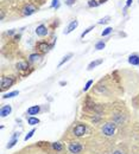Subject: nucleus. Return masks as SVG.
Wrapping results in <instances>:
<instances>
[{"label":"nucleus","mask_w":139,"mask_h":154,"mask_svg":"<svg viewBox=\"0 0 139 154\" xmlns=\"http://www.w3.org/2000/svg\"><path fill=\"white\" fill-rule=\"evenodd\" d=\"M102 134L105 136H113L115 134V130H117V123L115 122H106L101 128Z\"/></svg>","instance_id":"nucleus-1"},{"label":"nucleus","mask_w":139,"mask_h":154,"mask_svg":"<svg viewBox=\"0 0 139 154\" xmlns=\"http://www.w3.org/2000/svg\"><path fill=\"white\" fill-rule=\"evenodd\" d=\"M87 133V126L83 123H77L76 126L73 128V135L76 138H82L86 135Z\"/></svg>","instance_id":"nucleus-2"},{"label":"nucleus","mask_w":139,"mask_h":154,"mask_svg":"<svg viewBox=\"0 0 139 154\" xmlns=\"http://www.w3.org/2000/svg\"><path fill=\"white\" fill-rule=\"evenodd\" d=\"M82 149H83V146L81 145V142H79V141L69 142V145H68L69 153H71V154H80L81 152H82Z\"/></svg>","instance_id":"nucleus-3"},{"label":"nucleus","mask_w":139,"mask_h":154,"mask_svg":"<svg viewBox=\"0 0 139 154\" xmlns=\"http://www.w3.org/2000/svg\"><path fill=\"white\" fill-rule=\"evenodd\" d=\"M13 83H14V77L13 76L3 77V78H1V91L11 88V86L13 85Z\"/></svg>","instance_id":"nucleus-4"},{"label":"nucleus","mask_w":139,"mask_h":154,"mask_svg":"<svg viewBox=\"0 0 139 154\" xmlns=\"http://www.w3.org/2000/svg\"><path fill=\"white\" fill-rule=\"evenodd\" d=\"M36 11H37V8H36L34 5H32V4H28V5L23 8V14L24 15H31V14H33Z\"/></svg>","instance_id":"nucleus-5"},{"label":"nucleus","mask_w":139,"mask_h":154,"mask_svg":"<svg viewBox=\"0 0 139 154\" xmlns=\"http://www.w3.org/2000/svg\"><path fill=\"white\" fill-rule=\"evenodd\" d=\"M18 138H19V133L18 132H15L14 134L12 135V139L8 141V143L6 145V148L7 149H11L12 147H14L17 143H18Z\"/></svg>","instance_id":"nucleus-6"},{"label":"nucleus","mask_w":139,"mask_h":154,"mask_svg":"<svg viewBox=\"0 0 139 154\" xmlns=\"http://www.w3.org/2000/svg\"><path fill=\"white\" fill-rule=\"evenodd\" d=\"M77 25H79L77 20H71V22L69 23V25L67 26V28L63 31V33H64V34H69L70 32H73V31H74L75 28L77 27Z\"/></svg>","instance_id":"nucleus-7"},{"label":"nucleus","mask_w":139,"mask_h":154,"mask_svg":"<svg viewBox=\"0 0 139 154\" xmlns=\"http://www.w3.org/2000/svg\"><path fill=\"white\" fill-rule=\"evenodd\" d=\"M11 111H12V107H11L10 104L3 105L1 109H0V116H1V117H6L7 115L11 114Z\"/></svg>","instance_id":"nucleus-8"},{"label":"nucleus","mask_w":139,"mask_h":154,"mask_svg":"<svg viewBox=\"0 0 139 154\" xmlns=\"http://www.w3.org/2000/svg\"><path fill=\"white\" fill-rule=\"evenodd\" d=\"M36 34L37 36H39V37H44V36H46L48 34V28H46L45 25H39V26H37V28H36Z\"/></svg>","instance_id":"nucleus-9"},{"label":"nucleus","mask_w":139,"mask_h":154,"mask_svg":"<svg viewBox=\"0 0 139 154\" xmlns=\"http://www.w3.org/2000/svg\"><path fill=\"white\" fill-rule=\"evenodd\" d=\"M40 111V107L39 105H32L26 110V115H30V116H33V115H37Z\"/></svg>","instance_id":"nucleus-10"},{"label":"nucleus","mask_w":139,"mask_h":154,"mask_svg":"<svg viewBox=\"0 0 139 154\" xmlns=\"http://www.w3.org/2000/svg\"><path fill=\"white\" fill-rule=\"evenodd\" d=\"M128 63H130L131 65H139V55H137V53H133V55H131L130 57H128Z\"/></svg>","instance_id":"nucleus-11"},{"label":"nucleus","mask_w":139,"mask_h":154,"mask_svg":"<svg viewBox=\"0 0 139 154\" xmlns=\"http://www.w3.org/2000/svg\"><path fill=\"white\" fill-rule=\"evenodd\" d=\"M37 47L42 52H46V51H49V50L51 49V45H49V44L45 43V42H40V43L37 44Z\"/></svg>","instance_id":"nucleus-12"},{"label":"nucleus","mask_w":139,"mask_h":154,"mask_svg":"<svg viewBox=\"0 0 139 154\" xmlns=\"http://www.w3.org/2000/svg\"><path fill=\"white\" fill-rule=\"evenodd\" d=\"M102 62H103V59L102 58H100V59H96V61H93V62H90L89 63V65H88V68H87V70H93V69L94 68H96V66H98V65H100L102 63Z\"/></svg>","instance_id":"nucleus-13"},{"label":"nucleus","mask_w":139,"mask_h":154,"mask_svg":"<svg viewBox=\"0 0 139 154\" xmlns=\"http://www.w3.org/2000/svg\"><path fill=\"white\" fill-rule=\"evenodd\" d=\"M39 122H40V120L38 117H34V116L28 117V124H30V126H36V124H38Z\"/></svg>","instance_id":"nucleus-14"},{"label":"nucleus","mask_w":139,"mask_h":154,"mask_svg":"<svg viewBox=\"0 0 139 154\" xmlns=\"http://www.w3.org/2000/svg\"><path fill=\"white\" fill-rule=\"evenodd\" d=\"M15 68H17V70H28L29 64L26 62H18L15 64Z\"/></svg>","instance_id":"nucleus-15"},{"label":"nucleus","mask_w":139,"mask_h":154,"mask_svg":"<svg viewBox=\"0 0 139 154\" xmlns=\"http://www.w3.org/2000/svg\"><path fill=\"white\" fill-rule=\"evenodd\" d=\"M51 147H53V149L56 152L63 151V145H62L61 142H53V143H51Z\"/></svg>","instance_id":"nucleus-16"},{"label":"nucleus","mask_w":139,"mask_h":154,"mask_svg":"<svg viewBox=\"0 0 139 154\" xmlns=\"http://www.w3.org/2000/svg\"><path fill=\"white\" fill-rule=\"evenodd\" d=\"M39 59H40L39 53H32V55L29 56V61H30L31 63H36V62H38Z\"/></svg>","instance_id":"nucleus-17"},{"label":"nucleus","mask_w":139,"mask_h":154,"mask_svg":"<svg viewBox=\"0 0 139 154\" xmlns=\"http://www.w3.org/2000/svg\"><path fill=\"white\" fill-rule=\"evenodd\" d=\"M19 95V91L18 90H14V91H11V92H7L5 95L3 96V99H12L14 96H18Z\"/></svg>","instance_id":"nucleus-18"},{"label":"nucleus","mask_w":139,"mask_h":154,"mask_svg":"<svg viewBox=\"0 0 139 154\" xmlns=\"http://www.w3.org/2000/svg\"><path fill=\"white\" fill-rule=\"evenodd\" d=\"M71 57H73V53H68V55H67V56H64V57H63V59H62V61L58 63V68H61L62 65L64 64L65 62H68L69 59L71 58Z\"/></svg>","instance_id":"nucleus-19"},{"label":"nucleus","mask_w":139,"mask_h":154,"mask_svg":"<svg viewBox=\"0 0 139 154\" xmlns=\"http://www.w3.org/2000/svg\"><path fill=\"white\" fill-rule=\"evenodd\" d=\"M105 46H106L105 42H103V40H100V42H98V43L95 44V50H103Z\"/></svg>","instance_id":"nucleus-20"},{"label":"nucleus","mask_w":139,"mask_h":154,"mask_svg":"<svg viewBox=\"0 0 139 154\" xmlns=\"http://www.w3.org/2000/svg\"><path fill=\"white\" fill-rule=\"evenodd\" d=\"M34 133H36V129H34V128H33V129H31L30 132H29L28 134L25 135V138H24V141H28V140H30V139L32 138V136H33V134H34Z\"/></svg>","instance_id":"nucleus-21"},{"label":"nucleus","mask_w":139,"mask_h":154,"mask_svg":"<svg viewBox=\"0 0 139 154\" xmlns=\"http://www.w3.org/2000/svg\"><path fill=\"white\" fill-rule=\"evenodd\" d=\"M112 31H113V28H112V27H106L105 30H103V31L101 32V36H102V37H105V36H108V34L111 33Z\"/></svg>","instance_id":"nucleus-22"},{"label":"nucleus","mask_w":139,"mask_h":154,"mask_svg":"<svg viewBox=\"0 0 139 154\" xmlns=\"http://www.w3.org/2000/svg\"><path fill=\"white\" fill-rule=\"evenodd\" d=\"M121 116H123L121 114H115L114 115V121H113V122H115L117 124H118V123H121V122H123V119H121Z\"/></svg>","instance_id":"nucleus-23"},{"label":"nucleus","mask_w":139,"mask_h":154,"mask_svg":"<svg viewBox=\"0 0 139 154\" xmlns=\"http://www.w3.org/2000/svg\"><path fill=\"white\" fill-rule=\"evenodd\" d=\"M99 1H96V0H89L88 1V6L89 7H96V6H99Z\"/></svg>","instance_id":"nucleus-24"},{"label":"nucleus","mask_w":139,"mask_h":154,"mask_svg":"<svg viewBox=\"0 0 139 154\" xmlns=\"http://www.w3.org/2000/svg\"><path fill=\"white\" fill-rule=\"evenodd\" d=\"M93 83H94V81H93V80H89V81H88V82L86 83V85L83 86V91H87V90H88L90 86L93 85Z\"/></svg>","instance_id":"nucleus-25"},{"label":"nucleus","mask_w":139,"mask_h":154,"mask_svg":"<svg viewBox=\"0 0 139 154\" xmlns=\"http://www.w3.org/2000/svg\"><path fill=\"white\" fill-rule=\"evenodd\" d=\"M92 30H94V26H89V27L88 28H86V30L83 31V32H82V33H81V38H83L84 36H86V34H88L90 32V31Z\"/></svg>","instance_id":"nucleus-26"},{"label":"nucleus","mask_w":139,"mask_h":154,"mask_svg":"<svg viewBox=\"0 0 139 154\" xmlns=\"http://www.w3.org/2000/svg\"><path fill=\"white\" fill-rule=\"evenodd\" d=\"M109 17H105V18H102V19H100L99 20V23H98V24H100V25H102V24H107L108 22H109Z\"/></svg>","instance_id":"nucleus-27"},{"label":"nucleus","mask_w":139,"mask_h":154,"mask_svg":"<svg viewBox=\"0 0 139 154\" xmlns=\"http://www.w3.org/2000/svg\"><path fill=\"white\" fill-rule=\"evenodd\" d=\"M51 7H54V8H58V7H59V1H58V0H53Z\"/></svg>","instance_id":"nucleus-28"},{"label":"nucleus","mask_w":139,"mask_h":154,"mask_svg":"<svg viewBox=\"0 0 139 154\" xmlns=\"http://www.w3.org/2000/svg\"><path fill=\"white\" fill-rule=\"evenodd\" d=\"M65 1V4H67V5H69V6H70V5H73V4L75 3V0H64Z\"/></svg>","instance_id":"nucleus-29"},{"label":"nucleus","mask_w":139,"mask_h":154,"mask_svg":"<svg viewBox=\"0 0 139 154\" xmlns=\"http://www.w3.org/2000/svg\"><path fill=\"white\" fill-rule=\"evenodd\" d=\"M100 121V116H95V117H93V122L94 123H98Z\"/></svg>","instance_id":"nucleus-30"},{"label":"nucleus","mask_w":139,"mask_h":154,"mask_svg":"<svg viewBox=\"0 0 139 154\" xmlns=\"http://www.w3.org/2000/svg\"><path fill=\"white\" fill-rule=\"evenodd\" d=\"M132 1H133V0H127V1H126V8H127V7H130L131 5H132Z\"/></svg>","instance_id":"nucleus-31"},{"label":"nucleus","mask_w":139,"mask_h":154,"mask_svg":"<svg viewBox=\"0 0 139 154\" xmlns=\"http://www.w3.org/2000/svg\"><path fill=\"white\" fill-rule=\"evenodd\" d=\"M112 154H124V152H123V151H120V149H117V151H114Z\"/></svg>","instance_id":"nucleus-32"},{"label":"nucleus","mask_w":139,"mask_h":154,"mask_svg":"<svg viewBox=\"0 0 139 154\" xmlns=\"http://www.w3.org/2000/svg\"><path fill=\"white\" fill-rule=\"evenodd\" d=\"M65 84H67V82H64V81H61V82H59V85H65Z\"/></svg>","instance_id":"nucleus-33"},{"label":"nucleus","mask_w":139,"mask_h":154,"mask_svg":"<svg viewBox=\"0 0 139 154\" xmlns=\"http://www.w3.org/2000/svg\"><path fill=\"white\" fill-rule=\"evenodd\" d=\"M106 1H107V0H101V1H99L100 4H103V3H106Z\"/></svg>","instance_id":"nucleus-34"}]
</instances>
